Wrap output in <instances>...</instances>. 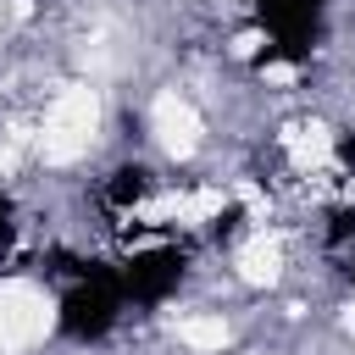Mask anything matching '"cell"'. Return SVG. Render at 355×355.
Instances as JSON below:
<instances>
[{"label": "cell", "instance_id": "cell-1", "mask_svg": "<svg viewBox=\"0 0 355 355\" xmlns=\"http://www.w3.org/2000/svg\"><path fill=\"white\" fill-rule=\"evenodd\" d=\"M94 128H100V94L89 83H67L44 116V133H39V155L50 166H67L78 155H89L94 144Z\"/></svg>", "mask_w": 355, "mask_h": 355}, {"label": "cell", "instance_id": "cell-2", "mask_svg": "<svg viewBox=\"0 0 355 355\" xmlns=\"http://www.w3.org/2000/svg\"><path fill=\"white\" fill-rule=\"evenodd\" d=\"M50 333H55V300L28 277L0 283V355H22Z\"/></svg>", "mask_w": 355, "mask_h": 355}, {"label": "cell", "instance_id": "cell-3", "mask_svg": "<svg viewBox=\"0 0 355 355\" xmlns=\"http://www.w3.org/2000/svg\"><path fill=\"white\" fill-rule=\"evenodd\" d=\"M150 122H155V139H161L166 155H189L200 144V111L189 100H178V94H161L155 111H150Z\"/></svg>", "mask_w": 355, "mask_h": 355}, {"label": "cell", "instance_id": "cell-4", "mask_svg": "<svg viewBox=\"0 0 355 355\" xmlns=\"http://www.w3.org/2000/svg\"><path fill=\"white\" fill-rule=\"evenodd\" d=\"M233 266H239V277H244V283H255V288H272V283L283 277V250H277V239L255 233L250 244H239Z\"/></svg>", "mask_w": 355, "mask_h": 355}, {"label": "cell", "instance_id": "cell-5", "mask_svg": "<svg viewBox=\"0 0 355 355\" xmlns=\"http://www.w3.org/2000/svg\"><path fill=\"white\" fill-rule=\"evenodd\" d=\"M283 144H288L294 166H322V161L333 155V133H327L322 122H311V128H288V133H283Z\"/></svg>", "mask_w": 355, "mask_h": 355}, {"label": "cell", "instance_id": "cell-6", "mask_svg": "<svg viewBox=\"0 0 355 355\" xmlns=\"http://www.w3.org/2000/svg\"><path fill=\"white\" fill-rule=\"evenodd\" d=\"M178 338H183L189 349H205V355H211V349H227L233 333H227L222 316H183V322H178Z\"/></svg>", "mask_w": 355, "mask_h": 355}, {"label": "cell", "instance_id": "cell-7", "mask_svg": "<svg viewBox=\"0 0 355 355\" xmlns=\"http://www.w3.org/2000/svg\"><path fill=\"white\" fill-rule=\"evenodd\" d=\"M216 211H222V189H194V194H183L178 222H183V227H200V222H211Z\"/></svg>", "mask_w": 355, "mask_h": 355}, {"label": "cell", "instance_id": "cell-8", "mask_svg": "<svg viewBox=\"0 0 355 355\" xmlns=\"http://www.w3.org/2000/svg\"><path fill=\"white\" fill-rule=\"evenodd\" d=\"M178 205H183V194H155L133 211V222H178Z\"/></svg>", "mask_w": 355, "mask_h": 355}, {"label": "cell", "instance_id": "cell-9", "mask_svg": "<svg viewBox=\"0 0 355 355\" xmlns=\"http://www.w3.org/2000/svg\"><path fill=\"white\" fill-rule=\"evenodd\" d=\"M300 78V67H288V61H272L266 67V83H294Z\"/></svg>", "mask_w": 355, "mask_h": 355}]
</instances>
